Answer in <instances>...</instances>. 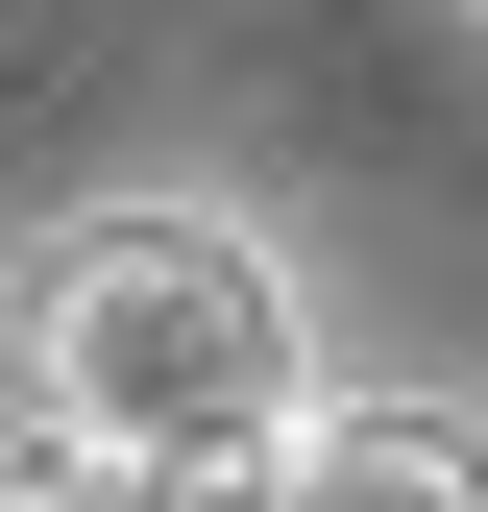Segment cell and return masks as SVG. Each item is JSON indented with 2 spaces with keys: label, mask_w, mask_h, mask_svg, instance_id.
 I'll list each match as a JSON object with an SVG mask.
<instances>
[{
  "label": "cell",
  "mask_w": 488,
  "mask_h": 512,
  "mask_svg": "<svg viewBox=\"0 0 488 512\" xmlns=\"http://www.w3.org/2000/svg\"><path fill=\"white\" fill-rule=\"evenodd\" d=\"M25 439H98V464H244L293 391H318V342H293V269L244 244L220 196H122L49 244V293H25Z\"/></svg>",
  "instance_id": "obj_1"
},
{
  "label": "cell",
  "mask_w": 488,
  "mask_h": 512,
  "mask_svg": "<svg viewBox=\"0 0 488 512\" xmlns=\"http://www.w3.org/2000/svg\"><path fill=\"white\" fill-rule=\"evenodd\" d=\"M244 512H488V488H464V415H415V391H293L269 439H244Z\"/></svg>",
  "instance_id": "obj_2"
},
{
  "label": "cell",
  "mask_w": 488,
  "mask_h": 512,
  "mask_svg": "<svg viewBox=\"0 0 488 512\" xmlns=\"http://www.w3.org/2000/svg\"><path fill=\"white\" fill-rule=\"evenodd\" d=\"M0 512H147V464H98V439H0Z\"/></svg>",
  "instance_id": "obj_3"
}]
</instances>
